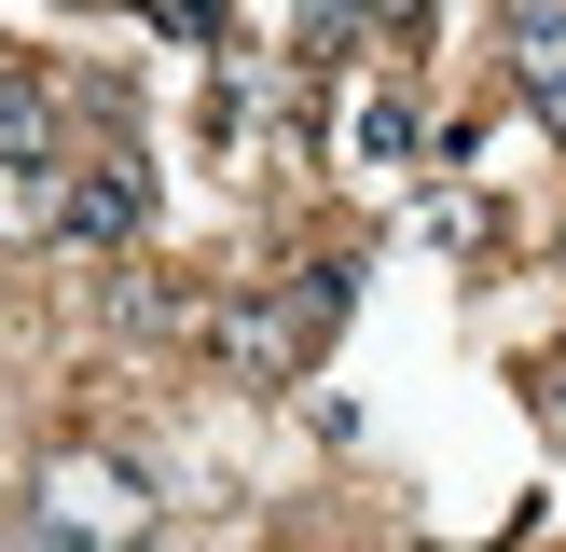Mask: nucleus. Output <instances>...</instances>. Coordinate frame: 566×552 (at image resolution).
I'll list each match as a JSON object with an SVG mask.
<instances>
[{"label": "nucleus", "instance_id": "f257e3e1", "mask_svg": "<svg viewBox=\"0 0 566 552\" xmlns=\"http://www.w3.org/2000/svg\"><path fill=\"white\" fill-rule=\"evenodd\" d=\"M153 524L125 456H42V497H28V552H125Z\"/></svg>", "mask_w": 566, "mask_h": 552}, {"label": "nucleus", "instance_id": "f03ea898", "mask_svg": "<svg viewBox=\"0 0 566 552\" xmlns=\"http://www.w3.org/2000/svg\"><path fill=\"white\" fill-rule=\"evenodd\" d=\"M138 221H153V180H138V152H97V166H70V235H83V248H125Z\"/></svg>", "mask_w": 566, "mask_h": 552}, {"label": "nucleus", "instance_id": "7ed1b4c3", "mask_svg": "<svg viewBox=\"0 0 566 552\" xmlns=\"http://www.w3.org/2000/svg\"><path fill=\"white\" fill-rule=\"evenodd\" d=\"M512 55H525V97L566 138V0H512Z\"/></svg>", "mask_w": 566, "mask_h": 552}, {"label": "nucleus", "instance_id": "20e7f679", "mask_svg": "<svg viewBox=\"0 0 566 552\" xmlns=\"http://www.w3.org/2000/svg\"><path fill=\"white\" fill-rule=\"evenodd\" d=\"M0 166H55V97L42 83H0Z\"/></svg>", "mask_w": 566, "mask_h": 552}, {"label": "nucleus", "instance_id": "39448f33", "mask_svg": "<svg viewBox=\"0 0 566 552\" xmlns=\"http://www.w3.org/2000/svg\"><path fill=\"white\" fill-rule=\"evenodd\" d=\"M359 152L401 166V152H415V110H401V97H374V110H359Z\"/></svg>", "mask_w": 566, "mask_h": 552}]
</instances>
